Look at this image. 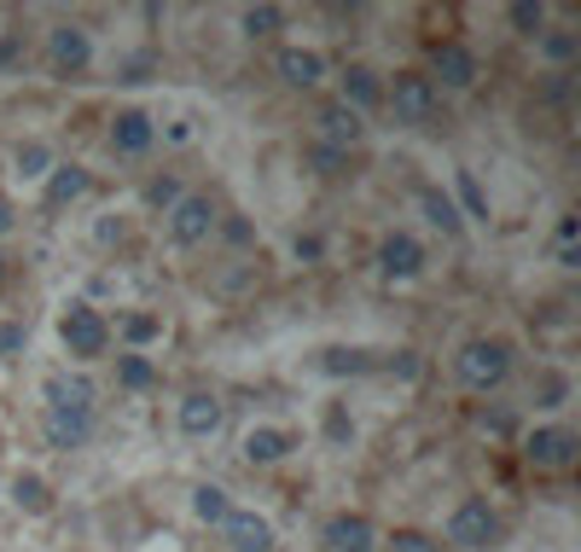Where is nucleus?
I'll list each match as a JSON object with an SVG mask.
<instances>
[{
  "instance_id": "24",
  "label": "nucleus",
  "mask_w": 581,
  "mask_h": 552,
  "mask_svg": "<svg viewBox=\"0 0 581 552\" xmlns=\"http://www.w3.org/2000/svg\"><path fill=\"white\" fill-rule=\"evenodd\" d=\"M12 163H18V174H23V181H36V174H47V169H53V152H47L41 140H23L18 152H12Z\"/></svg>"
},
{
  "instance_id": "29",
  "label": "nucleus",
  "mask_w": 581,
  "mask_h": 552,
  "mask_svg": "<svg viewBox=\"0 0 581 552\" xmlns=\"http://www.w3.org/2000/svg\"><path fill=\"white\" fill-rule=\"evenodd\" d=\"M453 187H460V198H465V210H471V215H483V221H489V198H483V187H477V174H471V169L453 174Z\"/></svg>"
},
{
  "instance_id": "13",
  "label": "nucleus",
  "mask_w": 581,
  "mask_h": 552,
  "mask_svg": "<svg viewBox=\"0 0 581 552\" xmlns=\"http://www.w3.org/2000/svg\"><path fill=\"white\" fill-rule=\"evenodd\" d=\"M93 436V413H70V408H47V442L53 448H82Z\"/></svg>"
},
{
  "instance_id": "20",
  "label": "nucleus",
  "mask_w": 581,
  "mask_h": 552,
  "mask_svg": "<svg viewBox=\"0 0 581 552\" xmlns=\"http://www.w3.org/2000/svg\"><path fill=\"white\" fill-rule=\"evenodd\" d=\"M12 506L30 512V518H47V512H53V489H47L36 471H18L12 476Z\"/></svg>"
},
{
  "instance_id": "34",
  "label": "nucleus",
  "mask_w": 581,
  "mask_h": 552,
  "mask_svg": "<svg viewBox=\"0 0 581 552\" xmlns=\"http://www.w3.org/2000/svg\"><path fill=\"white\" fill-rule=\"evenodd\" d=\"M23 338H30V332H23L18 320H0V355H18V349H23Z\"/></svg>"
},
{
  "instance_id": "10",
  "label": "nucleus",
  "mask_w": 581,
  "mask_h": 552,
  "mask_svg": "<svg viewBox=\"0 0 581 552\" xmlns=\"http://www.w3.org/2000/svg\"><path fill=\"white\" fill-rule=\"evenodd\" d=\"M378 268H384L390 280H413V273L424 268V244L413 233H384V244H378Z\"/></svg>"
},
{
  "instance_id": "15",
  "label": "nucleus",
  "mask_w": 581,
  "mask_h": 552,
  "mask_svg": "<svg viewBox=\"0 0 581 552\" xmlns=\"http://www.w3.org/2000/svg\"><path fill=\"white\" fill-rule=\"evenodd\" d=\"M181 431H187V436H216V431H221V401H216L210 390H192V395L181 401Z\"/></svg>"
},
{
  "instance_id": "1",
  "label": "nucleus",
  "mask_w": 581,
  "mask_h": 552,
  "mask_svg": "<svg viewBox=\"0 0 581 552\" xmlns=\"http://www.w3.org/2000/svg\"><path fill=\"white\" fill-rule=\"evenodd\" d=\"M453 367H460V379L471 390H500L512 372V343L507 338H471L460 355H453Z\"/></svg>"
},
{
  "instance_id": "37",
  "label": "nucleus",
  "mask_w": 581,
  "mask_h": 552,
  "mask_svg": "<svg viewBox=\"0 0 581 552\" xmlns=\"http://www.w3.org/2000/svg\"><path fill=\"white\" fill-rule=\"evenodd\" d=\"M314 158H320V169H325V174H338V163H343L338 145H314Z\"/></svg>"
},
{
  "instance_id": "28",
  "label": "nucleus",
  "mask_w": 581,
  "mask_h": 552,
  "mask_svg": "<svg viewBox=\"0 0 581 552\" xmlns=\"http://www.w3.org/2000/svg\"><path fill=\"white\" fill-rule=\"evenodd\" d=\"M122 338H129L134 349H146V343L163 338V320L158 314H129V320H122Z\"/></svg>"
},
{
  "instance_id": "40",
  "label": "nucleus",
  "mask_w": 581,
  "mask_h": 552,
  "mask_svg": "<svg viewBox=\"0 0 581 552\" xmlns=\"http://www.w3.org/2000/svg\"><path fill=\"white\" fill-rule=\"evenodd\" d=\"M12 221H18V215H12V198L0 192V233H12Z\"/></svg>"
},
{
  "instance_id": "18",
  "label": "nucleus",
  "mask_w": 581,
  "mask_h": 552,
  "mask_svg": "<svg viewBox=\"0 0 581 552\" xmlns=\"http://www.w3.org/2000/svg\"><path fill=\"white\" fill-rule=\"evenodd\" d=\"M280 77L291 88H314L325 77V59L314 53V47H286V53H280Z\"/></svg>"
},
{
  "instance_id": "31",
  "label": "nucleus",
  "mask_w": 581,
  "mask_h": 552,
  "mask_svg": "<svg viewBox=\"0 0 581 552\" xmlns=\"http://www.w3.org/2000/svg\"><path fill=\"white\" fill-rule=\"evenodd\" d=\"M372 361L361 355V349H325V372H367Z\"/></svg>"
},
{
  "instance_id": "26",
  "label": "nucleus",
  "mask_w": 581,
  "mask_h": 552,
  "mask_svg": "<svg viewBox=\"0 0 581 552\" xmlns=\"http://www.w3.org/2000/svg\"><path fill=\"white\" fill-rule=\"evenodd\" d=\"M419 204L431 210V221H437L442 233H460V228H465V221H460V210H453V204H448V198H442L437 187H424V192H419Z\"/></svg>"
},
{
  "instance_id": "7",
  "label": "nucleus",
  "mask_w": 581,
  "mask_h": 552,
  "mask_svg": "<svg viewBox=\"0 0 581 552\" xmlns=\"http://www.w3.org/2000/svg\"><path fill=\"white\" fill-rule=\"evenodd\" d=\"M320 541H325V552H372L378 530H372L367 512H332V518H325V530H320Z\"/></svg>"
},
{
  "instance_id": "23",
  "label": "nucleus",
  "mask_w": 581,
  "mask_h": 552,
  "mask_svg": "<svg viewBox=\"0 0 581 552\" xmlns=\"http://www.w3.org/2000/svg\"><path fill=\"white\" fill-rule=\"evenodd\" d=\"M507 23H512L518 36H541V30H547V7H541V0H512V7H507Z\"/></svg>"
},
{
  "instance_id": "5",
  "label": "nucleus",
  "mask_w": 581,
  "mask_h": 552,
  "mask_svg": "<svg viewBox=\"0 0 581 552\" xmlns=\"http://www.w3.org/2000/svg\"><path fill=\"white\" fill-rule=\"evenodd\" d=\"M216 204L204 192H181V204L169 210V233H174V244H204L210 233H216Z\"/></svg>"
},
{
  "instance_id": "6",
  "label": "nucleus",
  "mask_w": 581,
  "mask_h": 552,
  "mask_svg": "<svg viewBox=\"0 0 581 552\" xmlns=\"http://www.w3.org/2000/svg\"><path fill=\"white\" fill-rule=\"evenodd\" d=\"M47 64H53L59 77H82L93 64V41H88L82 23H59V30L47 36Z\"/></svg>"
},
{
  "instance_id": "21",
  "label": "nucleus",
  "mask_w": 581,
  "mask_h": 552,
  "mask_svg": "<svg viewBox=\"0 0 581 552\" xmlns=\"http://www.w3.org/2000/svg\"><path fill=\"white\" fill-rule=\"evenodd\" d=\"M320 122H325V140H332L338 152H343V145H355V140H361V129H367V122H361V111H349L343 99H332V106L320 111Z\"/></svg>"
},
{
  "instance_id": "30",
  "label": "nucleus",
  "mask_w": 581,
  "mask_h": 552,
  "mask_svg": "<svg viewBox=\"0 0 581 552\" xmlns=\"http://www.w3.org/2000/svg\"><path fill=\"white\" fill-rule=\"evenodd\" d=\"M390 552H442V541L424 535V530H395L390 535Z\"/></svg>"
},
{
  "instance_id": "35",
  "label": "nucleus",
  "mask_w": 581,
  "mask_h": 552,
  "mask_svg": "<svg viewBox=\"0 0 581 552\" xmlns=\"http://www.w3.org/2000/svg\"><path fill=\"white\" fill-rule=\"evenodd\" d=\"M146 198H151V204H169L174 210V204H181V187H174V181H151Z\"/></svg>"
},
{
  "instance_id": "12",
  "label": "nucleus",
  "mask_w": 581,
  "mask_h": 552,
  "mask_svg": "<svg viewBox=\"0 0 581 552\" xmlns=\"http://www.w3.org/2000/svg\"><path fill=\"white\" fill-rule=\"evenodd\" d=\"M431 64H437L442 88H471L477 82V53H471L465 41H437L431 47Z\"/></svg>"
},
{
  "instance_id": "36",
  "label": "nucleus",
  "mask_w": 581,
  "mask_h": 552,
  "mask_svg": "<svg viewBox=\"0 0 581 552\" xmlns=\"http://www.w3.org/2000/svg\"><path fill=\"white\" fill-rule=\"evenodd\" d=\"M227 239H233V244H250V239H257V228H250L244 215H233V221H227Z\"/></svg>"
},
{
  "instance_id": "19",
  "label": "nucleus",
  "mask_w": 581,
  "mask_h": 552,
  "mask_svg": "<svg viewBox=\"0 0 581 552\" xmlns=\"http://www.w3.org/2000/svg\"><path fill=\"white\" fill-rule=\"evenodd\" d=\"M47 408L93 413V384H88V379H64V372H53V379H47Z\"/></svg>"
},
{
  "instance_id": "27",
  "label": "nucleus",
  "mask_w": 581,
  "mask_h": 552,
  "mask_svg": "<svg viewBox=\"0 0 581 552\" xmlns=\"http://www.w3.org/2000/svg\"><path fill=\"white\" fill-rule=\"evenodd\" d=\"M280 23H286L280 7H244V12H239V30H244V36H273Z\"/></svg>"
},
{
  "instance_id": "39",
  "label": "nucleus",
  "mask_w": 581,
  "mask_h": 552,
  "mask_svg": "<svg viewBox=\"0 0 581 552\" xmlns=\"http://www.w3.org/2000/svg\"><path fill=\"white\" fill-rule=\"evenodd\" d=\"M7 64H18V36L0 41V70H7Z\"/></svg>"
},
{
  "instance_id": "3",
  "label": "nucleus",
  "mask_w": 581,
  "mask_h": 552,
  "mask_svg": "<svg viewBox=\"0 0 581 552\" xmlns=\"http://www.w3.org/2000/svg\"><path fill=\"white\" fill-rule=\"evenodd\" d=\"M500 535H507V523H500V512L489 506V500H460L448 518V541L453 546H471V552H483V546H500Z\"/></svg>"
},
{
  "instance_id": "38",
  "label": "nucleus",
  "mask_w": 581,
  "mask_h": 552,
  "mask_svg": "<svg viewBox=\"0 0 581 552\" xmlns=\"http://www.w3.org/2000/svg\"><path fill=\"white\" fill-rule=\"evenodd\" d=\"M575 233H581V221L564 215V221H559V244H575Z\"/></svg>"
},
{
  "instance_id": "4",
  "label": "nucleus",
  "mask_w": 581,
  "mask_h": 552,
  "mask_svg": "<svg viewBox=\"0 0 581 552\" xmlns=\"http://www.w3.org/2000/svg\"><path fill=\"white\" fill-rule=\"evenodd\" d=\"M384 106L395 111V122H431L437 117V82L431 77H419V70H401V77L384 88Z\"/></svg>"
},
{
  "instance_id": "17",
  "label": "nucleus",
  "mask_w": 581,
  "mask_h": 552,
  "mask_svg": "<svg viewBox=\"0 0 581 552\" xmlns=\"http://www.w3.org/2000/svg\"><path fill=\"white\" fill-rule=\"evenodd\" d=\"M239 454L250 465H273V460H286L291 454V431H273V424H257V431H244V448Z\"/></svg>"
},
{
  "instance_id": "33",
  "label": "nucleus",
  "mask_w": 581,
  "mask_h": 552,
  "mask_svg": "<svg viewBox=\"0 0 581 552\" xmlns=\"http://www.w3.org/2000/svg\"><path fill=\"white\" fill-rule=\"evenodd\" d=\"M564 395H570V379H564V372H547V379H541V408H559Z\"/></svg>"
},
{
  "instance_id": "11",
  "label": "nucleus",
  "mask_w": 581,
  "mask_h": 552,
  "mask_svg": "<svg viewBox=\"0 0 581 552\" xmlns=\"http://www.w3.org/2000/svg\"><path fill=\"white\" fill-rule=\"evenodd\" d=\"M151 140H158V129H151L146 111H117V117H111V152H117V158L151 152Z\"/></svg>"
},
{
  "instance_id": "2",
  "label": "nucleus",
  "mask_w": 581,
  "mask_h": 552,
  "mask_svg": "<svg viewBox=\"0 0 581 552\" xmlns=\"http://www.w3.org/2000/svg\"><path fill=\"white\" fill-rule=\"evenodd\" d=\"M59 338H64V349L76 361H99L111 349V325H106V314H99L93 303H70L59 314Z\"/></svg>"
},
{
  "instance_id": "32",
  "label": "nucleus",
  "mask_w": 581,
  "mask_h": 552,
  "mask_svg": "<svg viewBox=\"0 0 581 552\" xmlns=\"http://www.w3.org/2000/svg\"><path fill=\"white\" fill-rule=\"evenodd\" d=\"M541 47H547V59H570L575 53V36H564V30H541Z\"/></svg>"
},
{
  "instance_id": "25",
  "label": "nucleus",
  "mask_w": 581,
  "mask_h": 552,
  "mask_svg": "<svg viewBox=\"0 0 581 552\" xmlns=\"http://www.w3.org/2000/svg\"><path fill=\"white\" fill-rule=\"evenodd\" d=\"M117 379H122V390H151V384H158V367H151L146 355H122Z\"/></svg>"
},
{
  "instance_id": "9",
  "label": "nucleus",
  "mask_w": 581,
  "mask_h": 552,
  "mask_svg": "<svg viewBox=\"0 0 581 552\" xmlns=\"http://www.w3.org/2000/svg\"><path fill=\"white\" fill-rule=\"evenodd\" d=\"M221 535H227V546L233 552H273V523L262 518V512H227V523H221Z\"/></svg>"
},
{
  "instance_id": "14",
  "label": "nucleus",
  "mask_w": 581,
  "mask_h": 552,
  "mask_svg": "<svg viewBox=\"0 0 581 552\" xmlns=\"http://www.w3.org/2000/svg\"><path fill=\"white\" fill-rule=\"evenodd\" d=\"M343 106H349V111L384 106V82H378L372 64H349V70H343Z\"/></svg>"
},
{
  "instance_id": "16",
  "label": "nucleus",
  "mask_w": 581,
  "mask_h": 552,
  "mask_svg": "<svg viewBox=\"0 0 581 552\" xmlns=\"http://www.w3.org/2000/svg\"><path fill=\"white\" fill-rule=\"evenodd\" d=\"M88 192V169L82 163H53L47 169V210H64Z\"/></svg>"
},
{
  "instance_id": "8",
  "label": "nucleus",
  "mask_w": 581,
  "mask_h": 552,
  "mask_svg": "<svg viewBox=\"0 0 581 552\" xmlns=\"http://www.w3.org/2000/svg\"><path fill=\"white\" fill-rule=\"evenodd\" d=\"M575 448H581V436L575 431H564V424H541V431H529V442H523V454H529V465H570L575 460Z\"/></svg>"
},
{
  "instance_id": "22",
  "label": "nucleus",
  "mask_w": 581,
  "mask_h": 552,
  "mask_svg": "<svg viewBox=\"0 0 581 552\" xmlns=\"http://www.w3.org/2000/svg\"><path fill=\"white\" fill-rule=\"evenodd\" d=\"M192 512H198V523H227L233 500H227L221 483H198V489H192Z\"/></svg>"
}]
</instances>
